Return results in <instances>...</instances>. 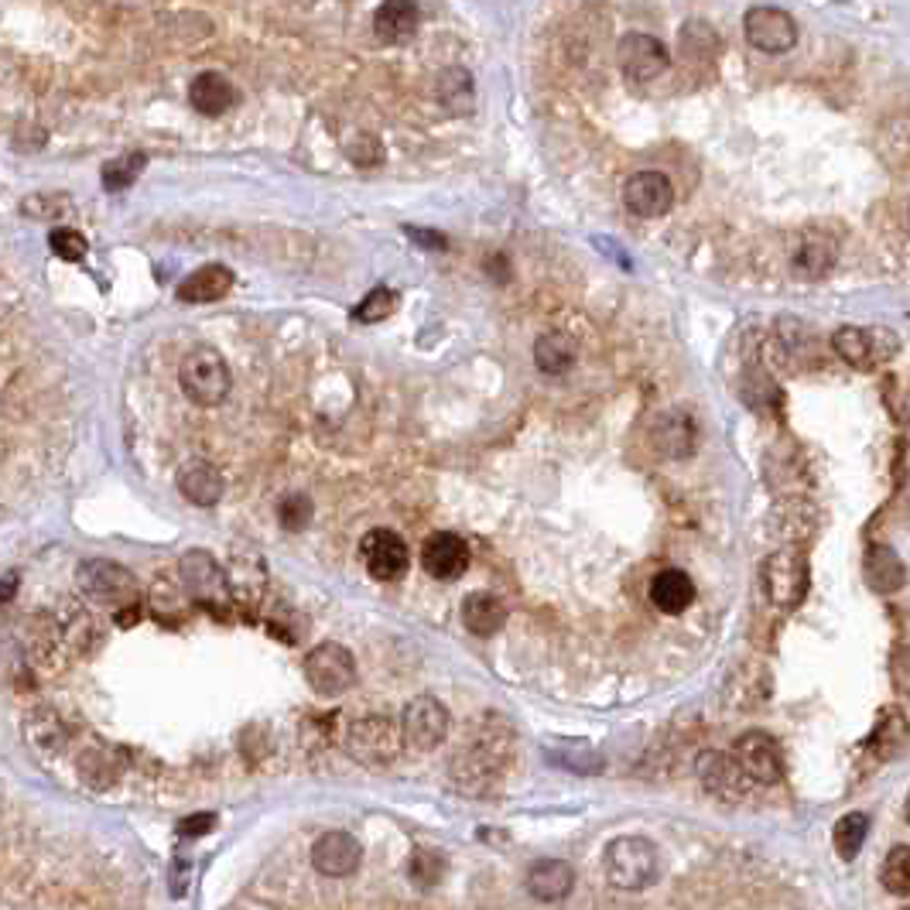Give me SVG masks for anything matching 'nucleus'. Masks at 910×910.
Returning a JSON list of instances; mask_svg holds the SVG:
<instances>
[{"mask_svg":"<svg viewBox=\"0 0 910 910\" xmlns=\"http://www.w3.org/2000/svg\"><path fill=\"white\" fill-rule=\"evenodd\" d=\"M511 753H514V730L507 725V719H499V715L476 719V725L469 730V740L455 750V756L448 763L452 784L466 794L489 791L493 781H499V773L507 770Z\"/></svg>","mask_w":910,"mask_h":910,"instance_id":"f257e3e1","label":"nucleus"},{"mask_svg":"<svg viewBox=\"0 0 910 910\" xmlns=\"http://www.w3.org/2000/svg\"><path fill=\"white\" fill-rule=\"evenodd\" d=\"M603 870L610 887L641 893L657 880V845L644 835H620L603 852Z\"/></svg>","mask_w":910,"mask_h":910,"instance_id":"f03ea898","label":"nucleus"},{"mask_svg":"<svg viewBox=\"0 0 910 910\" xmlns=\"http://www.w3.org/2000/svg\"><path fill=\"white\" fill-rule=\"evenodd\" d=\"M178 384L181 390H186V397L199 407H216L226 400V394H230V367H226V359L219 349L212 346H196L186 353V359H181V367H178Z\"/></svg>","mask_w":910,"mask_h":910,"instance_id":"7ed1b4c3","label":"nucleus"},{"mask_svg":"<svg viewBox=\"0 0 910 910\" xmlns=\"http://www.w3.org/2000/svg\"><path fill=\"white\" fill-rule=\"evenodd\" d=\"M763 596L778 610H798L811 585V565L801 548H781L760 565Z\"/></svg>","mask_w":910,"mask_h":910,"instance_id":"20e7f679","label":"nucleus"},{"mask_svg":"<svg viewBox=\"0 0 910 910\" xmlns=\"http://www.w3.org/2000/svg\"><path fill=\"white\" fill-rule=\"evenodd\" d=\"M181 572V585H186V596L216 613H226L234 603V578L222 572V565L209 555V552H186L178 562Z\"/></svg>","mask_w":910,"mask_h":910,"instance_id":"39448f33","label":"nucleus"},{"mask_svg":"<svg viewBox=\"0 0 910 910\" xmlns=\"http://www.w3.org/2000/svg\"><path fill=\"white\" fill-rule=\"evenodd\" d=\"M400 746H404V730L390 715H363L346 733V753L370 770L394 763L400 756Z\"/></svg>","mask_w":910,"mask_h":910,"instance_id":"423d86ee","label":"nucleus"},{"mask_svg":"<svg viewBox=\"0 0 910 910\" xmlns=\"http://www.w3.org/2000/svg\"><path fill=\"white\" fill-rule=\"evenodd\" d=\"M835 356L855 370H880L900 353V336L887 326H842L832 336Z\"/></svg>","mask_w":910,"mask_h":910,"instance_id":"0eeeda50","label":"nucleus"},{"mask_svg":"<svg viewBox=\"0 0 910 910\" xmlns=\"http://www.w3.org/2000/svg\"><path fill=\"white\" fill-rule=\"evenodd\" d=\"M305 681L315 695L339 699L353 689L356 681V657L343 644H318L305 654Z\"/></svg>","mask_w":910,"mask_h":910,"instance_id":"6e6552de","label":"nucleus"},{"mask_svg":"<svg viewBox=\"0 0 910 910\" xmlns=\"http://www.w3.org/2000/svg\"><path fill=\"white\" fill-rule=\"evenodd\" d=\"M76 585L79 593L89 596L93 603H103V606H127V603H138V578H133L123 565L117 562H107V558H86L76 572Z\"/></svg>","mask_w":910,"mask_h":910,"instance_id":"1a4fd4ad","label":"nucleus"},{"mask_svg":"<svg viewBox=\"0 0 910 910\" xmlns=\"http://www.w3.org/2000/svg\"><path fill=\"white\" fill-rule=\"evenodd\" d=\"M448 725H452V715L448 709L432 699V695H418L404 705L400 712V730H404V743L412 750H435L445 743L448 736Z\"/></svg>","mask_w":910,"mask_h":910,"instance_id":"9d476101","label":"nucleus"},{"mask_svg":"<svg viewBox=\"0 0 910 910\" xmlns=\"http://www.w3.org/2000/svg\"><path fill=\"white\" fill-rule=\"evenodd\" d=\"M359 558L367 565L370 578L377 582H400L412 565V552H407V541L397 531L377 527L359 541Z\"/></svg>","mask_w":910,"mask_h":910,"instance_id":"9b49d317","label":"nucleus"},{"mask_svg":"<svg viewBox=\"0 0 910 910\" xmlns=\"http://www.w3.org/2000/svg\"><path fill=\"white\" fill-rule=\"evenodd\" d=\"M746 41L763 56H784L798 44V21L781 8H750L743 18Z\"/></svg>","mask_w":910,"mask_h":910,"instance_id":"f8f14e48","label":"nucleus"},{"mask_svg":"<svg viewBox=\"0 0 910 910\" xmlns=\"http://www.w3.org/2000/svg\"><path fill=\"white\" fill-rule=\"evenodd\" d=\"M733 756L750 773L753 784H781L784 781V753L781 743L763 730H750L733 743Z\"/></svg>","mask_w":910,"mask_h":910,"instance_id":"ddd939ff","label":"nucleus"},{"mask_svg":"<svg viewBox=\"0 0 910 910\" xmlns=\"http://www.w3.org/2000/svg\"><path fill=\"white\" fill-rule=\"evenodd\" d=\"M695 773L709 794L722 798V801H740L750 791V773L740 766V760L733 753L722 750H702L695 760Z\"/></svg>","mask_w":910,"mask_h":910,"instance_id":"4468645a","label":"nucleus"},{"mask_svg":"<svg viewBox=\"0 0 910 910\" xmlns=\"http://www.w3.org/2000/svg\"><path fill=\"white\" fill-rule=\"evenodd\" d=\"M616 62H620V72L633 82H654L657 76L667 72L671 66V56L664 49V41L654 38V34H626L616 49Z\"/></svg>","mask_w":910,"mask_h":910,"instance_id":"2eb2a0df","label":"nucleus"},{"mask_svg":"<svg viewBox=\"0 0 910 910\" xmlns=\"http://www.w3.org/2000/svg\"><path fill=\"white\" fill-rule=\"evenodd\" d=\"M623 206L641 216V219H657L674 206V186L671 178L661 171H636L626 178L623 186Z\"/></svg>","mask_w":910,"mask_h":910,"instance_id":"dca6fc26","label":"nucleus"},{"mask_svg":"<svg viewBox=\"0 0 910 910\" xmlns=\"http://www.w3.org/2000/svg\"><path fill=\"white\" fill-rule=\"evenodd\" d=\"M422 568L438 578V582H452L459 578L469 568V548L459 534L452 531H435L432 537H425L422 544Z\"/></svg>","mask_w":910,"mask_h":910,"instance_id":"f3484780","label":"nucleus"},{"mask_svg":"<svg viewBox=\"0 0 910 910\" xmlns=\"http://www.w3.org/2000/svg\"><path fill=\"white\" fill-rule=\"evenodd\" d=\"M359 859H363V845L349 832H326V835H318L315 845H311V867L323 877L343 880V877L356 873Z\"/></svg>","mask_w":910,"mask_h":910,"instance_id":"a211bd4d","label":"nucleus"},{"mask_svg":"<svg viewBox=\"0 0 910 910\" xmlns=\"http://www.w3.org/2000/svg\"><path fill=\"white\" fill-rule=\"evenodd\" d=\"M773 677L763 664H740L725 681V705L736 712H750L770 702Z\"/></svg>","mask_w":910,"mask_h":910,"instance_id":"6ab92c4d","label":"nucleus"},{"mask_svg":"<svg viewBox=\"0 0 910 910\" xmlns=\"http://www.w3.org/2000/svg\"><path fill=\"white\" fill-rule=\"evenodd\" d=\"M835 257H839V244L825 230H804L791 264L804 281H822L835 267Z\"/></svg>","mask_w":910,"mask_h":910,"instance_id":"aec40b11","label":"nucleus"},{"mask_svg":"<svg viewBox=\"0 0 910 910\" xmlns=\"http://www.w3.org/2000/svg\"><path fill=\"white\" fill-rule=\"evenodd\" d=\"M422 11L415 0H384L374 14V34L380 44H404L418 34Z\"/></svg>","mask_w":910,"mask_h":910,"instance_id":"412c9836","label":"nucleus"},{"mask_svg":"<svg viewBox=\"0 0 910 910\" xmlns=\"http://www.w3.org/2000/svg\"><path fill=\"white\" fill-rule=\"evenodd\" d=\"M647 596H651V606L664 616H681L692 603H695V582L689 572H681V568H664L651 578V588H647Z\"/></svg>","mask_w":910,"mask_h":910,"instance_id":"4be33fe9","label":"nucleus"},{"mask_svg":"<svg viewBox=\"0 0 910 910\" xmlns=\"http://www.w3.org/2000/svg\"><path fill=\"white\" fill-rule=\"evenodd\" d=\"M907 736H910V722H907L903 709L900 705H883L870 736L862 740V750H870L877 760H890V756H897L903 750Z\"/></svg>","mask_w":910,"mask_h":910,"instance_id":"5701e85b","label":"nucleus"},{"mask_svg":"<svg viewBox=\"0 0 910 910\" xmlns=\"http://www.w3.org/2000/svg\"><path fill=\"white\" fill-rule=\"evenodd\" d=\"M527 893L552 903V900H562L572 893L575 887V870L568 867L565 859H537L534 867L527 870Z\"/></svg>","mask_w":910,"mask_h":910,"instance_id":"b1692460","label":"nucleus"},{"mask_svg":"<svg viewBox=\"0 0 910 910\" xmlns=\"http://www.w3.org/2000/svg\"><path fill=\"white\" fill-rule=\"evenodd\" d=\"M651 442L664 459H689L695 452V425L689 415H677V412L661 415L651 428Z\"/></svg>","mask_w":910,"mask_h":910,"instance_id":"393cba45","label":"nucleus"},{"mask_svg":"<svg viewBox=\"0 0 910 910\" xmlns=\"http://www.w3.org/2000/svg\"><path fill=\"white\" fill-rule=\"evenodd\" d=\"M862 575H867V585L880 596H890L907 582V568L900 562V555L887 544H870L867 558H862Z\"/></svg>","mask_w":910,"mask_h":910,"instance_id":"a878e982","label":"nucleus"},{"mask_svg":"<svg viewBox=\"0 0 910 910\" xmlns=\"http://www.w3.org/2000/svg\"><path fill=\"white\" fill-rule=\"evenodd\" d=\"M189 103L202 113V117H219L237 103V89L234 82L219 76V72H199L189 82Z\"/></svg>","mask_w":910,"mask_h":910,"instance_id":"bb28decb","label":"nucleus"},{"mask_svg":"<svg viewBox=\"0 0 910 910\" xmlns=\"http://www.w3.org/2000/svg\"><path fill=\"white\" fill-rule=\"evenodd\" d=\"M230 288H234V270L222 264H206L178 285V301H192V305L219 301Z\"/></svg>","mask_w":910,"mask_h":910,"instance_id":"cd10ccee","label":"nucleus"},{"mask_svg":"<svg viewBox=\"0 0 910 910\" xmlns=\"http://www.w3.org/2000/svg\"><path fill=\"white\" fill-rule=\"evenodd\" d=\"M178 489L196 507H216L222 496V473L212 463H189L178 469Z\"/></svg>","mask_w":910,"mask_h":910,"instance_id":"c85d7f7f","label":"nucleus"},{"mask_svg":"<svg viewBox=\"0 0 910 910\" xmlns=\"http://www.w3.org/2000/svg\"><path fill=\"white\" fill-rule=\"evenodd\" d=\"M24 736L34 750L41 753H59L66 743H69V730H66V722L59 719L56 709L49 705H41V709H31L24 715Z\"/></svg>","mask_w":910,"mask_h":910,"instance_id":"c756f323","label":"nucleus"},{"mask_svg":"<svg viewBox=\"0 0 910 910\" xmlns=\"http://www.w3.org/2000/svg\"><path fill=\"white\" fill-rule=\"evenodd\" d=\"M463 623L476 636H493L507 623V606L499 603L493 593H469L463 600Z\"/></svg>","mask_w":910,"mask_h":910,"instance_id":"7c9ffc66","label":"nucleus"},{"mask_svg":"<svg viewBox=\"0 0 910 910\" xmlns=\"http://www.w3.org/2000/svg\"><path fill=\"white\" fill-rule=\"evenodd\" d=\"M534 363L541 374H565L575 363V339L568 333H544L534 343Z\"/></svg>","mask_w":910,"mask_h":910,"instance_id":"2f4dec72","label":"nucleus"},{"mask_svg":"<svg viewBox=\"0 0 910 910\" xmlns=\"http://www.w3.org/2000/svg\"><path fill=\"white\" fill-rule=\"evenodd\" d=\"M677 44H681V56L692 59V62H712L722 52L719 34L705 21H689L685 28H681V34H677Z\"/></svg>","mask_w":910,"mask_h":910,"instance_id":"473e14b6","label":"nucleus"},{"mask_svg":"<svg viewBox=\"0 0 910 910\" xmlns=\"http://www.w3.org/2000/svg\"><path fill=\"white\" fill-rule=\"evenodd\" d=\"M59 633L69 647H76L79 654L97 641V626H93V613L86 606H76V603H66L62 613H59Z\"/></svg>","mask_w":910,"mask_h":910,"instance_id":"72a5a7b5","label":"nucleus"},{"mask_svg":"<svg viewBox=\"0 0 910 910\" xmlns=\"http://www.w3.org/2000/svg\"><path fill=\"white\" fill-rule=\"evenodd\" d=\"M438 100L448 113L473 110V76L466 69H445L438 76Z\"/></svg>","mask_w":910,"mask_h":910,"instance_id":"f704fd0d","label":"nucleus"},{"mask_svg":"<svg viewBox=\"0 0 910 910\" xmlns=\"http://www.w3.org/2000/svg\"><path fill=\"white\" fill-rule=\"evenodd\" d=\"M117 773H120V763H117V753L107 750V746H93V750H86L82 760H79V778L89 784V788H110L117 781Z\"/></svg>","mask_w":910,"mask_h":910,"instance_id":"c9c22d12","label":"nucleus"},{"mask_svg":"<svg viewBox=\"0 0 910 910\" xmlns=\"http://www.w3.org/2000/svg\"><path fill=\"white\" fill-rule=\"evenodd\" d=\"M867 832H870V818L862 811H849L842 814L835 829H832V845L842 859H855L862 842H867Z\"/></svg>","mask_w":910,"mask_h":910,"instance_id":"e433bc0d","label":"nucleus"},{"mask_svg":"<svg viewBox=\"0 0 910 910\" xmlns=\"http://www.w3.org/2000/svg\"><path fill=\"white\" fill-rule=\"evenodd\" d=\"M880 883L893 897H910V845H893L880 867Z\"/></svg>","mask_w":910,"mask_h":910,"instance_id":"4c0bfd02","label":"nucleus"},{"mask_svg":"<svg viewBox=\"0 0 910 910\" xmlns=\"http://www.w3.org/2000/svg\"><path fill=\"white\" fill-rule=\"evenodd\" d=\"M407 877H412V883H415L422 893L435 890V887L442 883V877H445V859H442V852H435V849H415V852H412V862H407Z\"/></svg>","mask_w":910,"mask_h":910,"instance_id":"58836bf2","label":"nucleus"},{"mask_svg":"<svg viewBox=\"0 0 910 910\" xmlns=\"http://www.w3.org/2000/svg\"><path fill=\"white\" fill-rule=\"evenodd\" d=\"M145 165H148V158L138 151V155H120V158H113V161H107L103 165V189L107 192H123L127 186H133V181H138V175L145 171Z\"/></svg>","mask_w":910,"mask_h":910,"instance_id":"ea45409f","label":"nucleus"},{"mask_svg":"<svg viewBox=\"0 0 910 910\" xmlns=\"http://www.w3.org/2000/svg\"><path fill=\"white\" fill-rule=\"evenodd\" d=\"M778 329H781V349H784L788 359H794V363H814V356H811L814 353V336H811V329L804 323H791V318H781Z\"/></svg>","mask_w":910,"mask_h":910,"instance_id":"a19ab883","label":"nucleus"},{"mask_svg":"<svg viewBox=\"0 0 910 910\" xmlns=\"http://www.w3.org/2000/svg\"><path fill=\"white\" fill-rule=\"evenodd\" d=\"M394 308H397V295L387 285H380V288H374L367 298H363L353 308V318H356V323H367L370 326V323H380V318H387Z\"/></svg>","mask_w":910,"mask_h":910,"instance_id":"79ce46f5","label":"nucleus"},{"mask_svg":"<svg viewBox=\"0 0 910 910\" xmlns=\"http://www.w3.org/2000/svg\"><path fill=\"white\" fill-rule=\"evenodd\" d=\"M311 514H315V507H311V499L305 493H288L281 504H278V521L291 534L305 531L311 524Z\"/></svg>","mask_w":910,"mask_h":910,"instance_id":"37998d69","label":"nucleus"},{"mask_svg":"<svg viewBox=\"0 0 910 910\" xmlns=\"http://www.w3.org/2000/svg\"><path fill=\"white\" fill-rule=\"evenodd\" d=\"M49 247L56 250V257H62V260H69V264L82 260L86 250H89L86 237L76 234V230H52V234H49Z\"/></svg>","mask_w":910,"mask_h":910,"instance_id":"c03bdc74","label":"nucleus"},{"mask_svg":"<svg viewBox=\"0 0 910 910\" xmlns=\"http://www.w3.org/2000/svg\"><path fill=\"white\" fill-rule=\"evenodd\" d=\"M890 681H893L897 695L910 699V644L893 647V654H890Z\"/></svg>","mask_w":910,"mask_h":910,"instance_id":"a18cd8bd","label":"nucleus"},{"mask_svg":"<svg viewBox=\"0 0 910 910\" xmlns=\"http://www.w3.org/2000/svg\"><path fill=\"white\" fill-rule=\"evenodd\" d=\"M216 829V814L212 811H199V814H189L178 822V835L181 839H199V835H209Z\"/></svg>","mask_w":910,"mask_h":910,"instance_id":"49530a36","label":"nucleus"},{"mask_svg":"<svg viewBox=\"0 0 910 910\" xmlns=\"http://www.w3.org/2000/svg\"><path fill=\"white\" fill-rule=\"evenodd\" d=\"M21 209L34 219H49V216L62 212V196H31Z\"/></svg>","mask_w":910,"mask_h":910,"instance_id":"de8ad7c7","label":"nucleus"},{"mask_svg":"<svg viewBox=\"0 0 910 910\" xmlns=\"http://www.w3.org/2000/svg\"><path fill=\"white\" fill-rule=\"evenodd\" d=\"M897 387H900L897 394H887V404H890L893 418H897L900 425L910 428V380H903V384H897Z\"/></svg>","mask_w":910,"mask_h":910,"instance_id":"09e8293b","label":"nucleus"},{"mask_svg":"<svg viewBox=\"0 0 910 910\" xmlns=\"http://www.w3.org/2000/svg\"><path fill=\"white\" fill-rule=\"evenodd\" d=\"M189 880H192V862L186 855H175V862H171V893L181 897L189 887Z\"/></svg>","mask_w":910,"mask_h":910,"instance_id":"8fccbe9b","label":"nucleus"},{"mask_svg":"<svg viewBox=\"0 0 910 910\" xmlns=\"http://www.w3.org/2000/svg\"><path fill=\"white\" fill-rule=\"evenodd\" d=\"M404 234L412 237L415 244L428 247V250H445V237L442 234H432V230H422V226H404Z\"/></svg>","mask_w":910,"mask_h":910,"instance_id":"3c124183","label":"nucleus"},{"mask_svg":"<svg viewBox=\"0 0 910 910\" xmlns=\"http://www.w3.org/2000/svg\"><path fill=\"white\" fill-rule=\"evenodd\" d=\"M141 613H145V606H141V603H127V606H120V610H117V616H113V620H117V626H123V630H127V626H133V623H141Z\"/></svg>","mask_w":910,"mask_h":910,"instance_id":"603ef678","label":"nucleus"},{"mask_svg":"<svg viewBox=\"0 0 910 910\" xmlns=\"http://www.w3.org/2000/svg\"><path fill=\"white\" fill-rule=\"evenodd\" d=\"M14 588H18V572H4V603L14 600Z\"/></svg>","mask_w":910,"mask_h":910,"instance_id":"864d4df0","label":"nucleus"},{"mask_svg":"<svg viewBox=\"0 0 910 910\" xmlns=\"http://www.w3.org/2000/svg\"><path fill=\"white\" fill-rule=\"evenodd\" d=\"M903 818L910 822V791H907V801H903Z\"/></svg>","mask_w":910,"mask_h":910,"instance_id":"5fc2aeb1","label":"nucleus"}]
</instances>
